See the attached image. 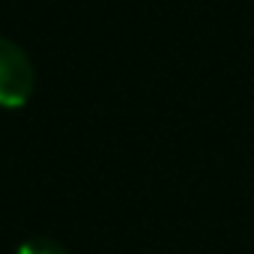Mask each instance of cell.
Listing matches in <instances>:
<instances>
[{"mask_svg":"<svg viewBox=\"0 0 254 254\" xmlns=\"http://www.w3.org/2000/svg\"><path fill=\"white\" fill-rule=\"evenodd\" d=\"M33 81H36V72L24 48L6 36H0V105L6 108L24 105L27 96L33 93Z\"/></svg>","mask_w":254,"mask_h":254,"instance_id":"obj_1","label":"cell"},{"mask_svg":"<svg viewBox=\"0 0 254 254\" xmlns=\"http://www.w3.org/2000/svg\"><path fill=\"white\" fill-rule=\"evenodd\" d=\"M18 254H66L60 245H54L51 239H30L18 248Z\"/></svg>","mask_w":254,"mask_h":254,"instance_id":"obj_2","label":"cell"}]
</instances>
